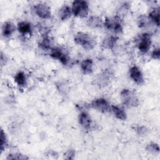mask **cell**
<instances>
[{
	"instance_id": "5",
	"label": "cell",
	"mask_w": 160,
	"mask_h": 160,
	"mask_svg": "<svg viewBox=\"0 0 160 160\" xmlns=\"http://www.w3.org/2000/svg\"><path fill=\"white\" fill-rule=\"evenodd\" d=\"M50 56L54 59L59 61L63 65H67L69 61L68 53L64 48L54 47L50 50Z\"/></svg>"
},
{
	"instance_id": "25",
	"label": "cell",
	"mask_w": 160,
	"mask_h": 160,
	"mask_svg": "<svg viewBox=\"0 0 160 160\" xmlns=\"http://www.w3.org/2000/svg\"><path fill=\"white\" fill-rule=\"evenodd\" d=\"M28 158L25 155H22L20 153H14V154H9L6 159H28Z\"/></svg>"
},
{
	"instance_id": "23",
	"label": "cell",
	"mask_w": 160,
	"mask_h": 160,
	"mask_svg": "<svg viewBox=\"0 0 160 160\" xmlns=\"http://www.w3.org/2000/svg\"><path fill=\"white\" fill-rule=\"evenodd\" d=\"M111 72H109V71L106 70V71H104V72H102L99 79H98V81L100 82V83L102 84H106L107 82L109 81V80L111 78Z\"/></svg>"
},
{
	"instance_id": "10",
	"label": "cell",
	"mask_w": 160,
	"mask_h": 160,
	"mask_svg": "<svg viewBox=\"0 0 160 160\" xmlns=\"http://www.w3.org/2000/svg\"><path fill=\"white\" fill-rule=\"evenodd\" d=\"M79 123L86 129H90L92 127V121L89 114L85 111H81L79 115Z\"/></svg>"
},
{
	"instance_id": "24",
	"label": "cell",
	"mask_w": 160,
	"mask_h": 160,
	"mask_svg": "<svg viewBox=\"0 0 160 160\" xmlns=\"http://www.w3.org/2000/svg\"><path fill=\"white\" fill-rule=\"evenodd\" d=\"M8 146V138L6 133L2 129L1 131V152H2Z\"/></svg>"
},
{
	"instance_id": "7",
	"label": "cell",
	"mask_w": 160,
	"mask_h": 160,
	"mask_svg": "<svg viewBox=\"0 0 160 160\" xmlns=\"http://www.w3.org/2000/svg\"><path fill=\"white\" fill-rule=\"evenodd\" d=\"M90 106L93 109L104 113L108 112L111 110V106H110L109 102L103 98H99L94 99L91 102Z\"/></svg>"
},
{
	"instance_id": "20",
	"label": "cell",
	"mask_w": 160,
	"mask_h": 160,
	"mask_svg": "<svg viewBox=\"0 0 160 160\" xmlns=\"http://www.w3.org/2000/svg\"><path fill=\"white\" fill-rule=\"evenodd\" d=\"M14 82L20 87H24L26 84V76L23 71H19L14 76Z\"/></svg>"
},
{
	"instance_id": "28",
	"label": "cell",
	"mask_w": 160,
	"mask_h": 160,
	"mask_svg": "<svg viewBox=\"0 0 160 160\" xmlns=\"http://www.w3.org/2000/svg\"><path fill=\"white\" fill-rule=\"evenodd\" d=\"M75 156V151L73 149H69L64 153V158L67 159H72Z\"/></svg>"
},
{
	"instance_id": "12",
	"label": "cell",
	"mask_w": 160,
	"mask_h": 160,
	"mask_svg": "<svg viewBox=\"0 0 160 160\" xmlns=\"http://www.w3.org/2000/svg\"><path fill=\"white\" fill-rule=\"evenodd\" d=\"M104 24V21L99 16H91L87 21V25L91 28L96 29L101 28Z\"/></svg>"
},
{
	"instance_id": "2",
	"label": "cell",
	"mask_w": 160,
	"mask_h": 160,
	"mask_svg": "<svg viewBox=\"0 0 160 160\" xmlns=\"http://www.w3.org/2000/svg\"><path fill=\"white\" fill-rule=\"evenodd\" d=\"M103 26L106 29L113 32L115 34H119L122 31V20L119 15L106 18L104 21Z\"/></svg>"
},
{
	"instance_id": "22",
	"label": "cell",
	"mask_w": 160,
	"mask_h": 160,
	"mask_svg": "<svg viewBox=\"0 0 160 160\" xmlns=\"http://www.w3.org/2000/svg\"><path fill=\"white\" fill-rule=\"evenodd\" d=\"M151 22L148 17L144 15H141L138 19V24L139 28H146Z\"/></svg>"
},
{
	"instance_id": "18",
	"label": "cell",
	"mask_w": 160,
	"mask_h": 160,
	"mask_svg": "<svg viewBox=\"0 0 160 160\" xmlns=\"http://www.w3.org/2000/svg\"><path fill=\"white\" fill-rule=\"evenodd\" d=\"M52 39L51 37L44 36L39 43V47L43 50H51L52 48Z\"/></svg>"
},
{
	"instance_id": "19",
	"label": "cell",
	"mask_w": 160,
	"mask_h": 160,
	"mask_svg": "<svg viewBox=\"0 0 160 160\" xmlns=\"http://www.w3.org/2000/svg\"><path fill=\"white\" fill-rule=\"evenodd\" d=\"M149 19L151 22L157 26H159V8H154L149 13Z\"/></svg>"
},
{
	"instance_id": "17",
	"label": "cell",
	"mask_w": 160,
	"mask_h": 160,
	"mask_svg": "<svg viewBox=\"0 0 160 160\" xmlns=\"http://www.w3.org/2000/svg\"><path fill=\"white\" fill-rule=\"evenodd\" d=\"M111 111L113 112L114 115L118 119L124 121L127 119L126 112L121 108H120L118 106L112 105V106H111Z\"/></svg>"
},
{
	"instance_id": "13",
	"label": "cell",
	"mask_w": 160,
	"mask_h": 160,
	"mask_svg": "<svg viewBox=\"0 0 160 160\" xmlns=\"http://www.w3.org/2000/svg\"><path fill=\"white\" fill-rule=\"evenodd\" d=\"M17 29L22 35H30L32 31L31 24L27 21H21L18 22Z\"/></svg>"
},
{
	"instance_id": "6",
	"label": "cell",
	"mask_w": 160,
	"mask_h": 160,
	"mask_svg": "<svg viewBox=\"0 0 160 160\" xmlns=\"http://www.w3.org/2000/svg\"><path fill=\"white\" fill-rule=\"evenodd\" d=\"M151 45V36L148 32H144L140 35L138 40V49L142 54H146L149 51Z\"/></svg>"
},
{
	"instance_id": "11",
	"label": "cell",
	"mask_w": 160,
	"mask_h": 160,
	"mask_svg": "<svg viewBox=\"0 0 160 160\" xmlns=\"http://www.w3.org/2000/svg\"><path fill=\"white\" fill-rule=\"evenodd\" d=\"M16 27L11 21L4 22L2 26V34L4 37L11 36L16 31Z\"/></svg>"
},
{
	"instance_id": "8",
	"label": "cell",
	"mask_w": 160,
	"mask_h": 160,
	"mask_svg": "<svg viewBox=\"0 0 160 160\" xmlns=\"http://www.w3.org/2000/svg\"><path fill=\"white\" fill-rule=\"evenodd\" d=\"M34 10L36 14L41 19H48L51 16V11L50 7L46 3L39 2L34 6Z\"/></svg>"
},
{
	"instance_id": "26",
	"label": "cell",
	"mask_w": 160,
	"mask_h": 160,
	"mask_svg": "<svg viewBox=\"0 0 160 160\" xmlns=\"http://www.w3.org/2000/svg\"><path fill=\"white\" fill-rule=\"evenodd\" d=\"M151 58L152 59L159 60V58H160V50H159V48L158 47V48H156L155 49H154L153 51L151 52Z\"/></svg>"
},
{
	"instance_id": "27",
	"label": "cell",
	"mask_w": 160,
	"mask_h": 160,
	"mask_svg": "<svg viewBox=\"0 0 160 160\" xmlns=\"http://www.w3.org/2000/svg\"><path fill=\"white\" fill-rule=\"evenodd\" d=\"M135 131L139 135L142 136V135H145L146 134L148 130L146 128V127H144L143 126H137L135 128Z\"/></svg>"
},
{
	"instance_id": "4",
	"label": "cell",
	"mask_w": 160,
	"mask_h": 160,
	"mask_svg": "<svg viewBox=\"0 0 160 160\" xmlns=\"http://www.w3.org/2000/svg\"><path fill=\"white\" fill-rule=\"evenodd\" d=\"M121 98L123 104L128 107H137L139 104L136 94L129 89H124L121 91Z\"/></svg>"
},
{
	"instance_id": "21",
	"label": "cell",
	"mask_w": 160,
	"mask_h": 160,
	"mask_svg": "<svg viewBox=\"0 0 160 160\" xmlns=\"http://www.w3.org/2000/svg\"><path fill=\"white\" fill-rule=\"evenodd\" d=\"M146 150L150 154H156L159 152V147L158 144L155 142H150L149 143L146 147Z\"/></svg>"
},
{
	"instance_id": "14",
	"label": "cell",
	"mask_w": 160,
	"mask_h": 160,
	"mask_svg": "<svg viewBox=\"0 0 160 160\" xmlns=\"http://www.w3.org/2000/svg\"><path fill=\"white\" fill-rule=\"evenodd\" d=\"M82 72L85 74H91L93 71V61L92 59H84L80 65Z\"/></svg>"
},
{
	"instance_id": "16",
	"label": "cell",
	"mask_w": 160,
	"mask_h": 160,
	"mask_svg": "<svg viewBox=\"0 0 160 160\" xmlns=\"http://www.w3.org/2000/svg\"><path fill=\"white\" fill-rule=\"evenodd\" d=\"M72 14V13L71 8L69 7V6H62L59 10V12H58L59 17L60 19L62 21H66L69 19L71 17Z\"/></svg>"
},
{
	"instance_id": "15",
	"label": "cell",
	"mask_w": 160,
	"mask_h": 160,
	"mask_svg": "<svg viewBox=\"0 0 160 160\" xmlns=\"http://www.w3.org/2000/svg\"><path fill=\"white\" fill-rule=\"evenodd\" d=\"M118 39V38L116 36H109L103 40L102 46L106 49H112L114 48L115 45L116 44Z\"/></svg>"
},
{
	"instance_id": "9",
	"label": "cell",
	"mask_w": 160,
	"mask_h": 160,
	"mask_svg": "<svg viewBox=\"0 0 160 160\" xmlns=\"http://www.w3.org/2000/svg\"><path fill=\"white\" fill-rule=\"evenodd\" d=\"M129 76L132 81L138 85L144 82V78L141 70L136 65L132 66L129 69Z\"/></svg>"
},
{
	"instance_id": "1",
	"label": "cell",
	"mask_w": 160,
	"mask_h": 160,
	"mask_svg": "<svg viewBox=\"0 0 160 160\" xmlns=\"http://www.w3.org/2000/svg\"><path fill=\"white\" fill-rule=\"evenodd\" d=\"M76 44L81 46L85 50H91L96 45V40L94 36L84 32H77L74 37Z\"/></svg>"
},
{
	"instance_id": "3",
	"label": "cell",
	"mask_w": 160,
	"mask_h": 160,
	"mask_svg": "<svg viewBox=\"0 0 160 160\" xmlns=\"http://www.w3.org/2000/svg\"><path fill=\"white\" fill-rule=\"evenodd\" d=\"M71 10L72 13L74 16L81 18H85L88 17L89 14V4L86 1H74L72 3Z\"/></svg>"
}]
</instances>
